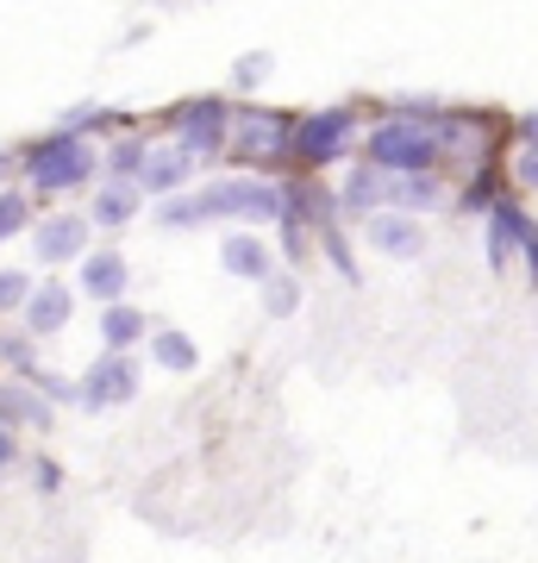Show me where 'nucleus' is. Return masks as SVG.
Wrapping results in <instances>:
<instances>
[{
  "instance_id": "obj_25",
  "label": "nucleus",
  "mask_w": 538,
  "mask_h": 563,
  "mask_svg": "<svg viewBox=\"0 0 538 563\" xmlns=\"http://www.w3.org/2000/svg\"><path fill=\"white\" fill-rule=\"evenodd\" d=\"M0 363H13L20 376H32V369H39V363H32V344H25V339H0Z\"/></svg>"
},
{
  "instance_id": "obj_29",
  "label": "nucleus",
  "mask_w": 538,
  "mask_h": 563,
  "mask_svg": "<svg viewBox=\"0 0 538 563\" xmlns=\"http://www.w3.org/2000/svg\"><path fill=\"white\" fill-rule=\"evenodd\" d=\"M519 176H526V181L538 188V151H526V157H519Z\"/></svg>"
},
{
  "instance_id": "obj_28",
  "label": "nucleus",
  "mask_w": 538,
  "mask_h": 563,
  "mask_svg": "<svg viewBox=\"0 0 538 563\" xmlns=\"http://www.w3.org/2000/svg\"><path fill=\"white\" fill-rule=\"evenodd\" d=\"M20 457V444H13V432H7V426H0V476H7V463Z\"/></svg>"
},
{
  "instance_id": "obj_8",
  "label": "nucleus",
  "mask_w": 538,
  "mask_h": 563,
  "mask_svg": "<svg viewBox=\"0 0 538 563\" xmlns=\"http://www.w3.org/2000/svg\"><path fill=\"white\" fill-rule=\"evenodd\" d=\"M288 132H295L288 120L244 107V113H239V157H244V163H276V157H288Z\"/></svg>"
},
{
  "instance_id": "obj_14",
  "label": "nucleus",
  "mask_w": 538,
  "mask_h": 563,
  "mask_svg": "<svg viewBox=\"0 0 538 563\" xmlns=\"http://www.w3.org/2000/svg\"><path fill=\"white\" fill-rule=\"evenodd\" d=\"M69 288H57V282H51V288H32V295H25V325H32V332H63V325H69Z\"/></svg>"
},
{
  "instance_id": "obj_26",
  "label": "nucleus",
  "mask_w": 538,
  "mask_h": 563,
  "mask_svg": "<svg viewBox=\"0 0 538 563\" xmlns=\"http://www.w3.org/2000/svg\"><path fill=\"white\" fill-rule=\"evenodd\" d=\"M519 257H526V269H532V282H538V225L532 220H519Z\"/></svg>"
},
{
  "instance_id": "obj_1",
  "label": "nucleus",
  "mask_w": 538,
  "mask_h": 563,
  "mask_svg": "<svg viewBox=\"0 0 538 563\" xmlns=\"http://www.w3.org/2000/svg\"><path fill=\"white\" fill-rule=\"evenodd\" d=\"M163 225H207V220H244V225H263V220H282V188L257 176H232V181H213L188 201H163L157 207Z\"/></svg>"
},
{
  "instance_id": "obj_16",
  "label": "nucleus",
  "mask_w": 538,
  "mask_h": 563,
  "mask_svg": "<svg viewBox=\"0 0 538 563\" xmlns=\"http://www.w3.org/2000/svg\"><path fill=\"white\" fill-rule=\"evenodd\" d=\"M100 339H107V351H132V344L144 339V313L125 307V301H113L107 313H100Z\"/></svg>"
},
{
  "instance_id": "obj_3",
  "label": "nucleus",
  "mask_w": 538,
  "mask_h": 563,
  "mask_svg": "<svg viewBox=\"0 0 538 563\" xmlns=\"http://www.w3.org/2000/svg\"><path fill=\"white\" fill-rule=\"evenodd\" d=\"M25 176H32V188H44V195L81 188V181L95 176V144H81L76 132H63V139L39 144V151H25Z\"/></svg>"
},
{
  "instance_id": "obj_18",
  "label": "nucleus",
  "mask_w": 538,
  "mask_h": 563,
  "mask_svg": "<svg viewBox=\"0 0 538 563\" xmlns=\"http://www.w3.org/2000/svg\"><path fill=\"white\" fill-rule=\"evenodd\" d=\"M395 201L414 207V213H426V207L444 201V188H439V176H432V169H414V176H395Z\"/></svg>"
},
{
  "instance_id": "obj_19",
  "label": "nucleus",
  "mask_w": 538,
  "mask_h": 563,
  "mask_svg": "<svg viewBox=\"0 0 538 563\" xmlns=\"http://www.w3.org/2000/svg\"><path fill=\"white\" fill-rule=\"evenodd\" d=\"M132 213H139V188H132V181H113V188L95 195V220L100 225H125Z\"/></svg>"
},
{
  "instance_id": "obj_7",
  "label": "nucleus",
  "mask_w": 538,
  "mask_h": 563,
  "mask_svg": "<svg viewBox=\"0 0 538 563\" xmlns=\"http://www.w3.org/2000/svg\"><path fill=\"white\" fill-rule=\"evenodd\" d=\"M176 139L188 144L195 157H220V151H226V101H213V95L188 101L176 113Z\"/></svg>"
},
{
  "instance_id": "obj_24",
  "label": "nucleus",
  "mask_w": 538,
  "mask_h": 563,
  "mask_svg": "<svg viewBox=\"0 0 538 563\" xmlns=\"http://www.w3.org/2000/svg\"><path fill=\"white\" fill-rule=\"evenodd\" d=\"M25 213H32V207H25V195H13V188H0V239H13V232L25 225Z\"/></svg>"
},
{
  "instance_id": "obj_15",
  "label": "nucleus",
  "mask_w": 538,
  "mask_h": 563,
  "mask_svg": "<svg viewBox=\"0 0 538 563\" xmlns=\"http://www.w3.org/2000/svg\"><path fill=\"white\" fill-rule=\"evenodd\" d=\"M220 263L232 269V276H244V282H263L270 276V244L251 239V232H232V239L220 244Z\"/></svg>"
},
{
  "instance_id": "obj_23",
  "label": "nucleus",
  "mask_w": 538,
  "mask_h": 563,
  "mask_svg": "<svg viewBox=\"0 0 538 563\" xmlns=\"http://www.w3.org/2000/svg\"><path fill=\"white\" fill-rule=\"evenodd\" d=\"M25 295H32V276L25 269H0V313L25 307Z\"/></svg>"
},
{
  "instance_id": "obj_6",
  "label": "nucleus",
  "mask_w": 538,
  "mask_h": 563,
  "mask_svg": "<svg viewBox=\"0 0 538 563\" xmlns=\"http://www.w3.org/2000/svg\"><path fill=\"white\" fill-rule=\"evenodd\" d=\"M195 176V151L188 144H144V163H139V195H176L182 181Z\"/></svg>"
},
{
  "instance_id": "obj_20",
  "label": "nucleus",
  "mask_w": 538,
  "mask_h": 563,
  "mask_svg": "<svg viewBox=\"0 0 538 563\" xmlns=\"http://www.w3.org/2000/svg\"><path fill=\"white\" fill-rule=\"evenodd\" d=\"M151 357H157L163 369H195L200 351H195V339H188V332H157V339H151Z\"/></svg>"
},
{
  "instance_id": "obj_30",
  "label": "nucleus",
  "mask_w": 538,
  "mask_h": 563,
  "mask_svg": "<svg viewBox=\"0 0 538 563\" xmlns=\"http://www.w3.org/2000/svg\"><path fill=\"white\" fill-rule=\"evenodd\" d=\"M526 151H538V113L526 120Z\"/></svg>"
},
{
  "instance_id": "obj_17",
  "label": "nucleus",
  "mask_w": 538,
  "mask_h": 563,
  "mask_svg": "<svg viewBox=\"0 0 538 563\" xmlns=\"http://www.w3.org/2000/svg\"><path fill=\"white\" fill-rule=\"evenodd\" d=\"M0 420L7 426H51V407L32 388H0Z\"/></svg>"
},
{
  "instance_id": "obj_2",
  "label": "nucleus",
  "mask_w": 538,
  "mask_h": 563,
  "mask_svg": "<svg viewBox=\"0 0 538 563\" xmlns=\"http://www.w3.org/2000/svg\"><path fill=\"white\" fill-rule=\"evenodd\" d=\"M363 163H376V169H388V176L432 169V163H439V113H400V120L376 125Z\"/></svg>"
},
{
  "instance_id": "obj_11",
  "label": "nucleus",
  "mask_w": 538,
  "mask_h": 563,
  "mask_svg": "<svg viewBox=\"0 0 538 563\" xmlns=\"http://www.w3.org/2000/svg\"><path fill=\"white\" fill-rule=\"evenodd\" d=\"M39 257L44 263H69V257H81L88 251V220H76V213H57V220H44L39 225Z\"/></svg>"
},
{
  "instance_id": "obj_12",
  "label": "nucleus",
  "mask_w": 538,
  "mask_h": 563,
  "mask_svg": "<svg viewBox=\"0 0 538 563\" xmlns=\"http://www.w3.org/2000/svg\"><path fill=\"white\" fill-rule=\"evenodd\" d=\"M125 282H132V269H125L120 251H95V257L81 263V288H88L95 301H107V307L125 295Z\"/></svg>"
},
{
  "instance_id": "obj_22",
  "label": "nucleus",
  "mask_w": 538,
  "mask_h": 563,
  "mask_svg": "<svg viewBox=\"0 0 538 563\" xmlns=\"http://www.w3.org/2000/svg\"><path fill=\"white\" fill-rule=\"evenodd\" d=\"M139 163H144V144H139V139H125V144H113L107 169H113L120 181H139Z\"/></svg>"
},
{
  "instance_id": "obj_27",
  "label": "nucleus",
  "mask_w": 538,
  "mask_h": 563,
  "mask_svg": "<svg viewBox=\"0 0 538 563\" xmlns=\"http://www.w3.org/2000/svg\"><path fill=\"white\" fill-rule=\"evenodd\" d=\"M263 76H270V57H251V63H239V81H244V88H251V81H263Z\"/></svg>"
},
{
  "instance_id": "obj_10",
  "label": "nucleus",
  "mask_w": 538,
  "mask_h": 563,
  "mask_svg": "<svg viewBox=\"0 0 538 563\" xmlns=\"http://www.w3.org/2000/svg\"><path fill=\"white\" fill-rule=\"evenodd\" d=\"M351 213H382V201H395V176L376 169V163H358L351 176H344V195H339Z\"/></svg>"
},
{
  "instance_id": "obj_4",
  "label": "nucleus",
  "mask_w": 538,
  "mask_h": 563,
  "mask_svg": "<svg viewBox=\"0 0 538 563\" xmlns=\"http://www.w3.org/2000/svg\"><path fill=\"white\" fill-rule=\"evenodd\" d=\"M344 144H351V113L344 107H326V113H307V120L288 132V157L300 169H319V163L344 157Z\"/></svg>"
},
{
  "instance_id": "obj_21",
  "label": "nucleus",
  "mask_w": 538,
  "mask_h": 563,
  "mask_svg": "<svg viewBox=\"0 0 538 563\" xmlns=\"http://www.w3.org/2000/svg\"><path fill=\"white\" fill-rule=\"evenodd\" d=\"M263 307H270L276 320H288V313L300 307V282H295V276H276V269H270V276H263Z\"/></svg>"
},
{
  "instance_id": "obj_13",
  "label": "nucleus",
  "mask_w": 538,
  "mask_h": 563,
  "mask_svg": "<svg viewBox=\"0 0 538 563\" xmlns=\"http://www.w3.org/2000/svg\"><path fill=\"white\" fill-rule=\"evenodd\" d=\"M519 220H526V213L495 195V207H488V263H495V269H507V263L519 257Z\"/></svg>"
},
{
  "instance_id": "obj_9",
  "label": "nucleus",
  "mask_w": 538,
  "mask_h": 563,
  "mask_svg": "<svg viewBox=\"0 0 538 563\" xmlns=\"http://www.w3.org/2000/svg\"><path fill=\"white\" fill-rule=\"evenodd\" d=\"M370 244H376L382 257L414 263L419 251H426V232H419V220H407V213H370Z\"/></svg>"
},
{
  "instance_id": "obj_5",
  "label": "nucleus",
  "mask_w": 538,
  "mask_h": 563,
  "mask_svg": "<svg viewBox=\"0 0 538 563\" xmlns=\"http://www.w3.org/2000/svg\"><path fill=\"white\" fill-rule=\"evenodd\" d=\"M132 395H139V369H132V357H125V351L95 357V369L76 383V401L81 407H125Z\"/></svg>"
}]
</instances>
